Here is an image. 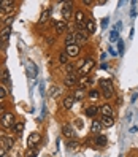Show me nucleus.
<instances>
[{"instance_id":"f257e3e1","label":"nucleus","mask_w":138,"mask_h":157,"mask_svg":"<svg viewBox=\"0 0 138 157\" xmlns=\"http://www.w3.org/2000/svg\"><path fill=\"white\" fill-rule=\"evenodd\" d=\"M100 86H102L103 95L106 98H111L113 97V86H111V82H109L108 79H102V81H100Z\"/></svg>"},{"instance_id":"f03ea898","label":"nucleus","mask_w":138,"mask_h":157,"mask_svg":"<svg viewBox=\"0 0 138 157\" xmlns=\"http://www.w3.org/2000/svg\"><path fill=\"white\" fill-rule=\"evenodd\" d=\"M2 125L5 127V128H10V127H14V116L11 114V113H5L3 116H2Z\"/></svg>"},{"instance_id":"7ed1b4c3","label":"nucleus","mask_w":138,"mask_h":157,"mask_svg":"<svg viewBox=\"0 0 138 157\" xmlns=\"http://www.w3.org/2000/svg\"><path fill=\"white\" fill-rule=\"evenodd\" d=\"M94 65H95V60L92 59V57H87L86 59V62H84V65L81 67V70H79V73L81 75H87V73L94 68Z\"/></svg>"},{"instance_id":"20e7f679","label":"nucleus","mask_w":138,"mask_h":157,"mask_svg":"<svg viewBox=\"0 0 138 157\" xmlns=\"http://www.w3.org/2000/svg\"><path fill=\"white\" fill-rule=\"evenodd\" d=\"M40 140H41L40 133L33 132V133H30V135H29V138H27V144H29V147H35L36 144L40 143Z\"/></svg>"},{"instance_id":"39448f33","label":"nucleus","mask_w":138,"mask_h":157,"mask_svg":"<svg viewBox=\"0 0 138 157\" xmlns=\"http://www.w3.org/2000/svg\"><path fill=\"white\" fill-rule=\"evenodd\" d=\"M75 38H76V44H82V43H86L87 41V32L86 30H78L75 32Z\"/></svg>"},{"instance_id":"423d86ee","label":"nucleus","mask_w":138,"mask_h":157,"mask_svg":"<svg viewBox=\"0 0 138 157\" xmlns=\"http://www.w3.org/2000/svg\"><path fill=\"white\" fill-rule=\"evenodd\" d=\"M70 16H71V6H70V2H65L63 6H62V17H63V21L70 19Z\"/></svg>"},{"instance_id":"0eeeda50","label":"nucleus","mask_w":138,"mask_h":157,"mask_svg":"<svg viewBox=\"0 0 138 157\" xmlns=\"http://www.w3.org/2000/svg\"><path fill=\"white\" fill-rule=\"evenodd\" d=\"M78 52H79V46L78 44H68L67 46V54L70 57H76Z\"/></svg>"},{"instance_id":"6e6552de","label":"nucleus","mask_w":138,"mask_h":157,"mask_svg":"<svg viewBox=\"0 0 138 157\" xmlns=\"http://www.w3.org/2000/svg\"><path fill=\"white\" fill-rule=\"evenodd\" d=\"M13 138L11 136H8V135H3L2 136V144H3V149H11L13 147Z\"/></svg>"},{"instance_id":"1a4fd4ad","label":"nucleus","mask_w":138,"mask_h":157,"mask_svg":"<svg viewBox=\"0 0 138 157\" xmlns=\"http://www.w3.org/2000/svg\"><path fill=\"white\" fill-rule=\"evenodd\" d=\"M78 82V76L75 75V73H68V76L65 78V86L71 87V86H75Z\"/></svg>"},{"instance_id":"9d476101","label":"nucleus","mask_w":138,"mask_h":157,"mask_svg":"<svg viewBox=\"0 0 138 157\" xmlns=\"http://www.w3.org/2000/svg\"><path fill=\"white\" fill-rule=\"evenodd\" d=\"M86 32L87 33L95 32V21L92 17H86Z\"/></svg>"},{"instance_id":"9b49d317","label":"nucleus","mask_w":138,"mask_h":157,"mask_svg":"<svg viewBox=\"0 0 138 157\" xmlns=\"http://www.w3.org/2000/svg\"><path fill=\"white\" fill-rule=\"evenodd\" d=\"M54 27H56V32L57 33H62V32H65L67 30V21H57L56 24H54Z\"/></svg>"},{"instance_id":"f8f14e48","label":"nucleus","mask_w":138,"mask_h":157,"mask_svg":"<svg viewBox=\"0 0 138 157\" xmlns=\"http://www.w3.org/2000/svg\"><path fill=\"white\" fill-rule=\"evenodd\" d=\"M62 132H63V135L68 136V138L75 136V130H73L71 125H68V124H63V125H62Z\"/></svg>"},{"instance_id":"ddd939ff","label":"nucleus","mask_w":138,"mask_h":157,"mask_svg":"<svg viewBox=\"0 0 138 157\" xmlns=\"http://www.w3.org/2000/svg\"><path fill=\"white\" fill-rule=\"evenodd\" d=\"M73 103H75V98H73V95L65 97V98H63V101H62V105H63V108H65V109H70V108L73 106Z\"/></svg>"},{"instance_id":"4468645a","label":"nucleus","mask_w":138,"mask_h":157,"mask_svg":"<svg viewBox=\"0 0 138 157\" xmlns=\"http://www.w3.org/2000/svg\"><path fill=\"white\" fill-rule=\"evenodd\" d=\"M10 33H11V29H10V27H5V29L2 30V32H0V40H2V41H8V38H10Z\"/></svg>"},{"instance_id":"2eb2a0df","label":"nucleus","mask_w":138,"mask_h":157,"mask_svg":"<svg viewBox=\"0 0 138 157\" xmlns=\"http://www.w3.org/2000/svg\"><path fill=\"white\" fill-rule=\"evenodd\" d=\"M100 122H102V125H105V127H111L114 124V119H113V116H103Z\"/></svg>"},{"instance_id":"dca6fc26","label":"nucleus","mask_w":138,"mask_h":157,"mask_svg":"<svg viewBox=\"0 0 138 157\" xmlns=\"http://www.w3.org/2000/svg\"><path fill=\"white\" fill-rule=\"evenodd\" d=\"M97 113H98V108H97V106H87V108H86V114H87L89 117H94Z\"/></svg>"},{"instance_id":"f3484780","label":"nucleus","mask_w":138,"mask_h":157,"mask_svg":"<svg viewBox=\"0 0 138 157\" xmlns=\"http://www.w3.org/2000/svg\"><path fill=\"white\" fill-rule=\"evenodd\" d=\"M95 144H97V146H106V136L97 135V136H95Z\"/></svg>"},{"instance_id":"a211bd4d","label":"nucleus","mask_w":138,"mask_h":157,"mask_svg":"<svg viewBox=\"0 0 138 157\" xmlns=\"http://www.w3.org/2000/svg\"><path fill=\"white\" fill-rule=\"evenodd\" d=\"M102 113H103V116H113V108L109 106V105H103L102 108Z\"/></svg>"},{"instance_id":"6ab92c4d","label":"nucleus","mask_w":138,"mask_h":157,"mask_svg":"<svg viewBox=\"0 0 138 157\" xmlns=\"http://www.w3.org/2000/svg\"><path fill=\"white\" fill-rule=\"evenodd\" d=\"M100 128H102V122H100V121H94V122H92L90 130L94 132V133H98V132H100Z\"/></svg>"},{"instance_id":"aec40b11","label":"nucleus","mask_w":138,"mask_h":157,"mask_svg":"<svg viewBox=\"0 0 138 157\" xmlns=\"http://www.w3.org/2000/svg\"><path fill=\"white\" fill-rule=\"evenodd\" d=\"M65 43H67V46H68V44H76V38H75V32H71L70 35H67V38H65Z\"/></svg>"},{"instance_id":"412c9836","label":"nucleus","mask_w":138,"mask_h":157,"mask_svg":"<svg viewBox=\"0 0 138 157\" xmlns=\"http://www.w3.org/2000/svg\"><path fill=\"white\" fill-rule=\"evenodd\" d=\"M2 79H3V82H6V84H11V79H10V73H8V70H3L2 71Z\"/></svg>"},{"instance_id":"4be33fe9","label":"nucleus","mask_w":138,"mask_h":157,"mask_svg":"<svg viewBox=\"0 0 138 157\" xmlns=\"http://www.w3.org/2000/svg\"><path fill=\"white\" fill-rule=\"evenodd\" d=\"M36 155V149L35 147H29V149L25 151V157H35Z\"/></svg>"},{"instance_id":"5701e85b","label":"nucleus","mask_w":138,"mask_h":157,"mask_svg":"<svg viewBox=\"0 0 138 157\" xmlns=\"http://www.w3.org/2000/svg\"><path fill=\"white\" fill-rule=\"evenodd\" d=\"M24 130V122H17V124H14V132L16 133H21Z\"/></svg>"},{"instance_id":"b1692460","label":"nucleus","mask_w":138,"mask_h":157,"mask_svg":"<svg viewBox=\"0 0 138 157\" xmlns=\"http://www.w3.org/2000/svg\"><path fill=\"white\" fill-rule=\"evenodd\" d=\"M82 97H84V92H82L81 89L76 90L75 94H73V98H75V100H82Z\"/></svg>"},{"instance_id":"393cba45","label":"nucleus","mask_w":138,"mask_h":157,"mask_svg":"<svg viewBox=\"0 0 138 157\" xmlns=\"http://www.w3.org/2000/svg\"><path fill=\"white\" fill-rule=\"evenodd\" d=\"M67 57H68V54H67V52H60L59 62H60V63H67Z\"/></svg>"},{"instance_id":"a878e982","label":"nucleus","mask_w":138,"mask_h":157,"mask_svg":"<svg viewBox=\"0 0 138 157\" xmlns=\"http://www.w3.org/2000/svg\"><path fill=\"white\" fill-rule=\"evenodd\" d=\"M0 5H2L3 8H5V10H10V8H13V2H6V0H5V2H0Z\"/></svg>"},{"instance_id":"bb28decb","label":"nucleus","mask_w":138,"mask_h":157,"mask_svg":"<svg viewBox=\"0 0 138 157\" xmlns=\"http://www.w3.org/2000/svg\"><path fill=\"white\" fill-rule=\"evenodd\" d=\"M59 92H60L59 87H51V89H49V95H51V97H56Z\"/></svg>"},{"instance_id":"cd10ccee","label":"nucleus","mask_w":138,"mask_h":157,"mask_svg":"<svg viewBox=\"0 0 138 157\" xmlns=\"http://www.w3.org/2000/svg\"><path fill=\"white\" fill-rule=\"evenodd\" d=\"M117 36H119L117 30H113L111 33H109V40H111V41H116V40H117Z\"/></svg>"},{"instance_id":"c85d7f7f","label":"nucleus","mask_w":138,"mask_h":157,"mask_svg":"<svg viewBox=\"0 0 138 157\" xmlns=\"http://www.w3.org/2000/svg\"><path fill=\"white\" fill-rule=\"evenodd\" d=\"M49 13H51L49 10H46V11H44V13L41 14V17H40V22H44L46 19H48V16H49Z\"/></svg>"},{"instance_id":"c756f323","label":"nucleus","mask_w":138,"mask_h":157,"mask_svg":"<svg viewBox=\"0 0 138 157\" xmlns=\"http://www.w3.org/2000/svg\"><path fill=\"white\" fill-rule=\"evenodd\" d=\"M6 97V89L5 87H0V100H3Z\"/></svg>"},{"instance_id":"7c9ffc66","label":"nucleus","mask_w":138,"mask_h":157,"mask_svg":"<svg viewBox=\"0 0 138 157\" xmlns=\"http://www.w3.org/2000/svg\"><path fill=\"white\" fill-rule=\"evenodd\" d=\"M76 147H78V143L76 141H70L68 143V149H76Z\"/></svg>"},{"instance_id":"2f4dec72","label":"nucleus","mask_w":138,"mask_h":157,"mask_svg":"<svg viewBox=\"0 0 138 157\" xmlns=\"http://www.w3.org/2000/svg\"><path fill=\"white\" fill-rule=\"evenodd\" d=\"M89 97H90V98H97V97H98V92H97V90H90V92H89Z\"/></svg>"},{"instance_id":"473e14b6","label":"nucleus","mask_w":138,"mask_h":157,"mask_svg":"<svg viewBox=\"0 0 138 157\" xmlns=\"http://www.w3.org/2000/svg\"><path fill=\"white\" fill-rule=\"evenodd\" d=\"M117 44H119V52H122L124 51V43L122 41H117Z\"/></svg>"},{"instance_id":"72a5a7b5","label":"nucleus","mask_w":138,"mask_h":157,"mask_svg":"<svg viewBox=\"0 0 138 157\" xmlns=\"http://www.w3.org/2000/svg\"><path fill=\"white\" fill-rule=\"evenodd\" d=\"M3 114H5V106L0 105V116H3Z\"/></svg>"},{"instance_id":"f704fd0d","label":"nucleus","mask_w":138,"mask_h":157,"mask_svg":"<svg viewBox=\"0 0 138 157\" xmlns=\"http://www.w3.org/2000/svg\"><path fill=\"white\" fill-rule=\"evenodd\" d=\"M67 71L68 73H73V65H67Z\"/></svg>"},{"instance_id":"c9c22d12","label":"nucleus","mask_w":138,"mask_h":157,"mask_svg":"<svg viewBox=\"0 0 138 157\" xmlns=\"http://www.w3.org/2000/svg\"><path fill=\"white\" fill-rule=\"evenodd\" d=\"M76 125H78V128H81V127H82V122L79 121V119H76Z\"/></svg>"},{"instance_id":"e433bc0d","label":"nucleus","mask_w":138,"mask_h":157,"mask_svg":"<svg viewBox=\"0 0 138 157\" xmlns=\"http://www.w3.org/2000/svg\"><path fill=\"white\" fill-rule=\"evenodd\" d=\"M5 151H6V149H3V147L0 149V157H5Z\"/></svg>"},{"instance_id":"4c0bfd02","label":"nucleus","mask_w":138,"mask_h":157,"mask_svg":"<svg viewBox=\"0 0 138 157\" xmlns=\"http://www.w3.org/2000/svg\"><path fill=\"white\" fill-rule=\"evenodd\" d=\"M0 6H2V5H0Z\"/></svg>"}]
</instances>
